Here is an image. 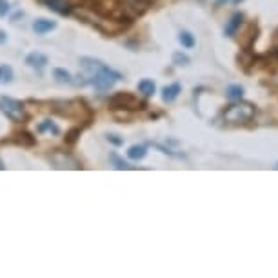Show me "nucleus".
I'll return each mask as SVG.
<instances>
[{
	"label": "nucleus",
	"mask_w": 278,
	"mask_h": 278,
	"mask_svg": "<svg viewBox=\"0 0 278 278\" xmlns=\"http://www.w3.org/2000/svg\"><path fill=\"white\" fill-rule=\"evenodd\" d=\"M255 113H257V107L253 106L251 102H242V100H236L235 104H231L224 109V120L228 124H233V126H238V124H245V122H251L255 118Z\"/></svg>",
	"instance_id": "nucleus-1"
},
{
	"label": "nucleus",
	"mask_w": 278,
	"mask_h": 278,
	"mask_svg": "<svg viewBox=\"0 0 278 278\" xmlns=\"http://www.w3.org/2000/svg\"><path fill=\"white\" fill-rule=\"evenodd\" d=\"M51 109L65 118H89V109L80 100H58L51 104Z\"/></svg>",
	"instance_id": "nucleus-2"
},
{
	"label": "nucleus",
	"mask_w": 278,
	"mask_h": 278,
	"mask_svg": "<svg viewBox=\"0 0 278 278\" xmlns=\"http://www.w3.org/2000/svg\"><path fill=\"white\" fill-rule=\"evenodd\" d=\"M120 80H122V73L114 71L113 67L104 64L98 71L91 77V84L97 91L104 93V91H109V89H111L116 82H120Z\"/></svg>",
	"instance_id": "nucleus-3"
},
{
	"label": "nucleus",
	"mask_w": 278,
	"mask_h": 278,
	"mask_svg": "<svg viewBox=\"0 0 278 278\" xmlns=\"http://www.w3.org/2000/svg\"><path fill=\"white\" fill-rule=\"evenodd\" d=\"M109 107L111 109H126V111H135V109H144L146 104L138 100L131 93H116L109 98Z\"/></svg>",
	"instance_id": "nucleus-4"
},
{
	"label": "nucleus",
	"mask_w": 278,
	"mask_h": 278,
	"mask_svg": "<svg viewBox=\"0 0 278 278\" xmlns=\"http://www.w3.org/2000/svg\"><path fill=\"white\" fill-rule=\"evenodd\" d=\"M0 111L13 122H24V118H26V111H24L22 102L9 98V97H0Z\"/></svg>",
	"instance_id": "nucleus-5"
},
{
	"label": "nucleus",
	"mask_w": 278,
	"mask_h": 278,
	"mask_svg": "<svg viewBox=\"0 0 278 278\" xmlns=\"http://www.w3.org/2000/svg\"><path fill=\"white\" fill-rule=\"evenodd\" d=\"M49 162L55 165L57 169H80L79 162H77L69 153H64V151H55V153H51Z\"/></svg>",
	"instance_id": "nucleus-6"
},
{
	"label": "nucleus",
	"mask_w": 278,
	"mask_h": 278,
	"mask_svg": "<svg viewBox=\"0 0 278 278\" xmlns=\"http://www.w3.org/2000/svg\"><path fill=\"white\" fill-rule=\"evenodd\" d=\"M258 24L257 22H251L249 26L245 28V31H244V35L240 36V40L238 42L242 44L244 48V53H249L251 49H253V46H255V42H257L258 38Z\"/></svg>",
	"instance_id": "nucleus-7"
},
{
	"label": "nucleus",
	"mask_w": 278,
	"mask_h": 278,
	"mask_svg": "<svg viewBox=\"0 0 278 278\" xmlns=\"http://www.w3.org/2000/svg\"><path fill=\"white\" fill-rule=\"evenodd\" d=\"M242 24H244V13L242 11H235V13L231 15V18L228 20V24H226V28H224V35L235 36L240 31Z\"/></svg>",
	"instance_id": "nucleus-8"
},
{
	"label": "nucleus",
	"mask_w": 278,
	"mask_h": 278,
	"mask_svg": "<svg viewBox=\"0 0 278 278\" xmlns=\"http://www.w3.org/2000/svg\"><path fill=\"white\" fill-rule=\"evenodd\" d=\"M44 6L51 9V11H55L58 15H69L71 13V4H69V0H40Z\"/></svg>",
	"instance_id": "nucleus-9"
},
{
	"label": "nucleus",
	"mask_w": 278,
	"mask_h": 278,
	"mask_svg": "<svg viewBox=\"0 0 278 278\" xmlns=\"http://www.w3.org/2000/svg\"><path fill=\"white\" fill-rule=\"evenodd\" d=\"M26 64L29 65V67H33V69H44L46 65L49 64V60H48V57L44 55V53H38V51H33V53H29L28 57H26Z\"/></svg>",
	"instance_id": "nucleus-10"
},
{
	"label": "nucleus",
	"mask_w": 278,
	"mask_h": 278,
	"mask_svg": "<svg viewBox=\"0 0 278 278\" xmlns=\"http://www.w3.org/2000/svg\"><path fill=\"white\" fill-rule=\"evenodd\" d=\"M180 93H182V84L180 82H173V84H169V86H165L162 89V100L165 104H171V102L179 98Z\"/></svg>",
	"instance_id": "nucleus-11"
},
{
	"label": "nucleus",
	"mask_w": 278,
	"mask_h": 278,
	"mask_svg": "<svg viewBox=\"0 0 278 278\" xmlns=\"http://www.w3.org/2000/svg\"><path fill=\"white\" fill-rule=\"evenodd\" d=\"M102 65H104V62H102V60H98V58H91V57H82V58H80V67H82L87 75H91V77L98 71ZM89 82H91V80H89Z\"/></svg>",
	"instance_id": "nucleus-12"
},
{
	"label": "nucleus",
	"mask_w": 278,
	"mask_h": 278,
	"mask_svg": "<svg viewBox=\"0 0 278 278\" xmlns=\"http://www.w3.org/2000/svg\"><path fill=\"white\" fill-rule=\"evenodd\" d=\"M57 28V22L55 20H48V18H36L33 22V31H35L36 35H46V33H49L53 29Z\"/></svg>",
	"instance_id": "nucleus-13"
},
{
	"label": "nucleus",
	"mask_w": 278,
	"mask_h": 278,
	"mask_svg": "<svg viewBox=\"0 0 278 278\" xmlns=\"http://www.w3.org/2000/svg\"><path fill=\"white\" fill-rule=\"evenodd\" d=\"M146 155H147V147L142 146V144H135V146H131L128 149L129 160H136V162H138V160H144Z\"/></svg>",
	"instance_id": "nucleus-14"
},
{
	"label": "nucleus",
	"mask_w": 278,
	"mask_h": 278,
	"mask_svg": "<svg viewBox=\"0 0 278 278\" xmlns=\"http://www.w3.org/2000/svg\"><path fill=\"white\" fill-rule=\"evenodd\" d=\"M109 160H111V164L114 165V169H118V171H128V169H135V165H129L124 158L118 155V153H109Z\"/></svg>",
	"instance_id": "nucleus-15"
},
{
	"label": "nucleus",
	"mask_w": 278,
	"mask_h": 278,
	"mask_svg": "<svg viewBox=\"0 0 278 278\" xmlns=\"http://www.w3.org/2000/svg\"><path fill=\"white\" fill-rule=\"evenodd\" d=\"M138 91L142 93L144 97H153L155 91H157V84L149 79H144L138 82Z\"/></svg>",
	"instance_id": "nucleus-16"
},
{
	"label": "nucleus",
	"mask_w": 278,
	"mask_h": 278,
	"mask_svg": "<svg viewBox=\"0 0 278 278\" xmlns=\"http://www.w3.org/2000/svg\"><path fill=\"white\" fill-rule=\"evenodd\" d=\"M226 97H228L229 100H233V102L242 100L244 87L240 86V84H231V86H228V89H226Z\"/></svg>",
	"instance_id": "nucleus-17"
},
{
	"label": "nucleus",
	"mask_w": 278,
	"mask_h": 278,
	"mask_svg": "<svg viewBox=\"0 0 278 278\" xmlns=\"http://www.w3.org/2000/svg\"><path fill=\"white\" fill-rule=\"evenodd\" d=\"M53 79L60 82V84H73V79H71V73L62 69V67H57L53 69Z\"/></svg>",
	"instance_id": "nucleus-18"
},
{
	"label": "nucleus",
	"mask_w": 278,
	"mask_h": 278,
	"mask_svg": "<svg viewBox=\"0 0 278 278\" xmlns=\"http://www.w3.org/2000/svg\"><path fill=\"white\" fill-rule=\"evenodd\" d=\"M179 42L184 46L185 49H191V48H195V44H196V40H195V36H193V33H189V31H180L179 33Z\"/></svg>",
	"instance_id": "nucleus-19"
},
{
	"label": "nucleus",
	"mask_w": 278,
	"mask_h": 278,
	"mask_svg": "<svg viewBox=\"0 0 278 278\" xmlns=\"http://www.w3.org/2000/svg\"><path fill=\"white\" fill-rule=\"evenodd\" d=\"M36 131H38V133H46V131H48V133L58 135V133H60V128H58L57 124H53L51 120H44V122H40V124H38Z\"/></svg>",
	"instance_id": "nucleus-20"
},
{
	"label": "nucleus",
	"mask_w": 278,
	"mask_h": 278,
	"mask_svg": "<svg viewBox=\"0 0 278 278\" xmlns=\"http://www.w3.org/2000/svg\"><path fill=\"white\" fill-rule=\"evenodd\" d=\"M13 82V67L7 64L0 65V84H9Z\"/></svg>",
	"instance_id": "nucleus-21"
},
{
	"label": "nucleus",
	"mask_w": 278,
	"mask_h": 278,
	"mask_svg": "<svg viewBox=\"0 0 278 278\" xmlns=\"http://www.w3.org/2000/svg\"><path fill=\"white\" fill-rule=\"evenodd\" d=\"M173 64L179 65V67L187 65L189 64V57H187L185 53H182V51H175V53H173Z\"/></svg>",
	"instance_id": "nucleus-22"
},
{
	"label": "nucleus",
	"mask_w": 278,
	"mask_h": 278,
	"mask_svg": "<svg viewBox=\"0 0 278 278\" xmlns=\"http://www.w3.org/2000/svg\"><path fill=\"white\" fill-rule=\"evenodd\" d=\"M151 146L155 147V149H158L160 153H164V155H169V157H173V158H184V155L182 153H175V151H171L169 147H165V146H162V144H153L151 142Z\"/></svg>",
	"instance_id": "nucleus-23"
},
{
	"label": "nucleus",
	"mask_w": 278,
	"mask_h": 278,
	"mask_svg": "<svg viewBox=\"0 0 278 278\" xmlns=\"http://www.w3.org/2000/svg\"><path fill=\"white\" fill-rule=\"evenodd\" d=\"M106 138H107V142L113 144V146H116V147H120V146H124V138H120V136L114 135V133H107Z\"/></svg>",
	"instance_id": "nucleus-24"
},
{
	"label": "nucleus",
	"mask_w": 278,
	"mask_h": 278,
	"mask_svg": "<svg viewBox=\"0 0 278 278\" xmlns=\"http://www.w3.org/2000/svg\"><path fill=\"white\" fill-rule=\"evenodd\" d=\"M80 135V129H71L69 133H67V136H65V142L67 144H75L77 142V136Z\"/></svg>",
	"instance_id": "nucleus-25"
},
{
	"label": "nucleus",
	"mask_w": 278,
	"mask_h": 278,
	"mask_svg": "<svg viewBox=\"0 0 278 278\" xmlns=\"http://www.w3.org/2000/svg\"><path fill=\"white\" fill-rule=\"evenodd\" d=\"M9 13V2L7 0H0V16H6Z\"/></svg>",
	"instance_id": "nucleus-26"
},
{
	"label": "nucleus",
	"mask_w": 278,
	"mask_h": 278,
	"mask_svg": "<svg viewBox=\"0 0 278 278\" xmlns=\"http://www.w3.org/2000/svg\"><path fill=\"white\" fill-rule=\"evenodd\" d=\"M6 38H7V35L4 33V31H2V29H0V44L6 42Z\"/></svg>",
	"instance_id": "nucleus-27"
},
{
	"label": "nucleus",
	"mask_w": 278,
	"mask_h": 278,
	"mask_svg": "<svg viewBox=\"0 0 278 278\" xmlns=\"http://www.w3.org/2000/svg\"><path fill=\"white\" fill-rule=\"evenodd\" d=\"M224 2H228V0H216V2H214V6H216V7H220L222 4H224Z\"/></svg>",
	"instance_id": "nucleus-28"
},
{
	"label": "nucleus",
	"mask_w": 278,
	"mask_h": 278,
	"mask_svg": "<svg viewBox=\"0 0 278 278\" xmlns=\"http://www.w3.org/2000/svg\"><path fill=\"white\" fill-rule=\"evenodd\" d=\"M275 48L278 49V31L275 33Z\"/></svg>",
	"instance_id": "nucleus-29"
},
{
	"label": "nucleus",
	"mask_w": 278,
	"mask_h": 278,
	"mask_svg": "<svg viewBox=\"0 0 278 278\" xmlns=\"http://www.w3.org/2000/svg\"><path fill=\"white\" fill-rule=\"evenodd\" d=\"M233 2H235V4H240V2H242V0H233Z\"/></svg>",
	"instance_id": "nucleus-30"
},
{
	"label": "nucleus",
	"mask_w": 278,
	"mask_h": 278,
	"mask_svg": "<svg viewBox=\"0 0 278 278\" xmlns=\"http://www.w3.org/2000/svg\"><path fill=\"white\" fill-rule=\"evenodd\" d=\"M2 167H4V165H2V162H0V169H2Z\"/></svg>",
	"instance_id": "nucleus-31"
},
{
	"label": "nucleus",
	"mask_w": 278,
	"mask_h": 278,
	"mask_svg": "<svg viewBox=\"0 0 278 278\" xmlns=\"http://www.w3.org/2000/svg\"><path fill=\"white\" fill-rule=\"evenodd\" d=\"M277 169H278V162H277Z\"/></svg>",
	"instance_id": "nucleus-32"
}]
</instances>
